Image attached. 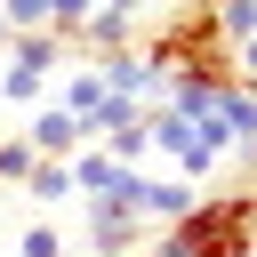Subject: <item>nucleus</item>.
<instances>
[{
  "mask_svg": "<svg viewBox=\"0 0 257 257\" xmlns=\"http://www.w3.org/2000/svg\"><path fill=\"white\" fill-rule=\"evenodd\" d=\"M153 257H257V193H209L161 233Z\"/></svg>",
  "mask_w": 257,
  "mask_h": 257,
  "instance_id": "f257e3e1",
  "label": "nucleus"
},
{
  "mask_svg": "<svg viewBox=\"0 0 257 257\" xmlns=\"http://www.w3.org/2000/svg\"><path fill=\"white\" fill-rule=\"evenodd\" d=\"M24 145H32L40 161H72V153L88 145V120H80V112H64V104H40V112H32V128H24Z\"/></svg>",
  "mask_w": 257,
  "mask_h": 257,
  "instance_id": "f03ea898",
  "label": "nucleus"
},
{
  "mask_svg": "<svg viewBox=\"0 0 257 257\" xmlns=\"http://www.w3.org/2000/svg\"><path fill=\"white\" fill-rule=\"evenodd\" d=\"M128 40H137V0H96V16L72 32V48H88V64L112 56V48H128Z\"/></svg>",
  "mask_w": 257,
  "mask_h": 257,
  "instance_id": "7ed1b4c3",
  "label": "nucleus"
},
{
  "mask_svg": "<svg viewBox=\"0 0 257 257\" xmlns=\"http://www.w3.org/2000/svg\"><path fill=\"white\" fill-rule=\"evenodd\" d=\"M137 225H145V217H137L128 201H104V193L88 201V241H96V257H128V249H137Z\"/></svg>",
  "mask_w": 257,
  "mask_h": 257,
  "instance_id": "20e7f679",
  "label": "nucleus"
},
{
  "mask_svg": "<svg viewBox=\"0 0 257 257\" xmlns=\"http://www.w3.org/2000/svg\"><path fill=\"white\" fill-rule=\"evenodd\" d=\"M217 128H225V145H249V153H257V88H249V80H233V88L217 96Z\"/></svg>",
  "mask_w": 257,
  "mask_h": 257,
  "instance_id": "39448f33",
  "label": "nucleus"
},
{
  "mask_svg": "<svg viewBox=\"0 0 257 257\" xmlns=\"http://www.w3.org/2000/svg\"><path fill=\"white\" fill-rule=\"evenodd\" d=\"M64 56H72V40H64L56 24H48V32H16V48H8V64H32V72H56Z\"/></svg>",
  "mask_w": 257,
  "mask_h": 257,
  "instance_id": "423d86ee",
  "label": "nucleus"
},
{
  "mask_svg": "<svg viewBox=\"0 0 257 257\" xmlns=\"http://www.w3.org/2000/svg\"><path fill=\"white\" fill-rule=\"evenodd\" d=\"M120 169H128V161H112L104 145H96V153L80 145V153H72V201H96V193H104V185H112Z\"/></svg>",
  "mask_w": 257,
  "mask_h": 257,
  "instance_id": "0eeeda50",
  "label": "nucleus"
},
{
  "mask_svg": "<svg viewBox=\"0 0 257 257\" xmlns=\"http://www.w3.org/2000/svg\"><path fill=\"white\" fill-rule=\"evenodd\" d=\"M193 201H201V193H193L185 177H153V185H145V217H161V225L193 217Z\"/></svg>",
  "mask_w": 257,
  "mask_h": 257,
  "instance_id": "6e6552de",
  "label": "nucleus"
},
{
  "mask_svg": "<svg viewBox=\"0 0 257 257\" xmlns=\"http://www.w3.org/2000/svg\"><path fill=\"white\" fill-rule=\"evenodd\" d=\"M104 96H112V88L96 80V64H72V72H64V88H56V104H64V112H80V120H88Z\"/></svg>",
  "mask_w": 257,
  "mask_h": 257,
  "instance_id": "1a4fd4ad",
  "label": "nucleus"
},
{
  "mask_svg": "<svg viewBox=\"0 0 257 257\" xmlns=\"http://www.w3.org/2000/svg\"><path fill=\"white\" fill-rule=\"evenodd\" d=\"M24 193H32V201H48V209H56V201H72V161H40V169L24 177Z\"/></svg>",
  "mask_w": 257,
  "mask_h": 257,
  "instance_id": "9d476101",
  "label": "nucleus"
},
{
  "mask_svg": "<svg viewBox=\"0 0 257 257\" xmlns=\"http://www.w3.org/2000/svg\"><path fill=\"white\" fill-rule=\"evenodd\" d=\"M40 88H48V72H32V64H8L0 72V104H32Z\"/></svg>",
  "mask_w": 257,
  "mask_h": 257,
  "instance_id": "9b49d317",
  "label": "nucleus"
},
{
  "mask_svg": "<svg viewBox=\"0 0 257 257\" xmlns=\"http://www.w3.org/2000/svg\"><path fill=\"white\" fill-rule=\"evenodd\" d=\"M32 169H40V153H32L24 137H0V185H24Z\"/></svg>",
  "mask_w": 257,
  "mask_h": 257,
  "instance_id": "f8f14e48",
  "label": "nucleus"
},
{
  "mask_svg": "<svg viewBox=\"0 0 257 257\" xmlns=\"http://www.w3.org/2000/svg\"><path fill=\"white\" fill-rule=\"evenodd\" d=\"M217 32H225L233 48H241V40H257V0H225V8H217Z\"/></svg>",
  "mask_w": 257,
  "mask_h": 257,
  "instance_id": "ddd939ff",
  "label": "nucleus"
},
{
  "mask_svg": "<svg viewBox=\"0 0 257 257\" xmlns=\"http://www.w3.org/2000/svg\"><path fill=\"white\" fill-rule=\"evenodd\" d=\"M16 257H64V233L56 225H24L16 233Z\"/></svg>",
  "mask_w": 257,
  "mask_h": 257,
  "instance_id": "4468645a",
  "label": "nucleus"
},
{
  "mask_svg": "<svg viewBox=\"0 0 257 257\" xmlns=\"http://www.w3.org/2000/svg\"><path fill=\"white\" fill-rule=\"evenodd\" d=\"M8 32H48V0H0Z\"/></svg>",
  "mask_w": 257,
  "mask_h": 257,
  "instance_id": "2eb2a0df",
  "label": "nucleus"
},
{
  "mask_svg": "<svg viewBox=\"0 0 257 257\" xmlns=\"http://www.w3.org/2000/svg\"><path fill=\"white\" fill-rule=\"evenodd\" d=\"M88 16H96V0H48V24H56L64 40H72V32L88 24Z\"/></svg>",
  "mask_w": 257,
  "mask_h": 257,
  "instance_id": "dca6fc26",
  "label": "nucleus"
},
{
  "mask_svg": "<svg viewBox=\"0 0 257 257\" xmlns=\"http://www.w3.org/2000/svg\"><path fill=\"white\" fill-rule=\"evenodd\" d=\"M233 80H249V88H257V40H241V48H233Z\"/></svg>",
  "mask_w": 257,
  "mask_h": 257,
  "instance_id": "f3484780",
  "label": "nucleus"
},
{
  "mask_svg": "<svg viewBox=\"0 0 257 257\" xmlns=\"http://www.w3.org/2000/svg\"><path fill=\"white\" fill-rule=\"evenodd\" d=\"M185 8H209V16H217V8H225V0H185Z\"/></svg>",
  "mask_w": 257,
  "mask_h": 257,
  "instance_id": "a211bd4d",
  "label": "nucleus"
}]
</instances>
